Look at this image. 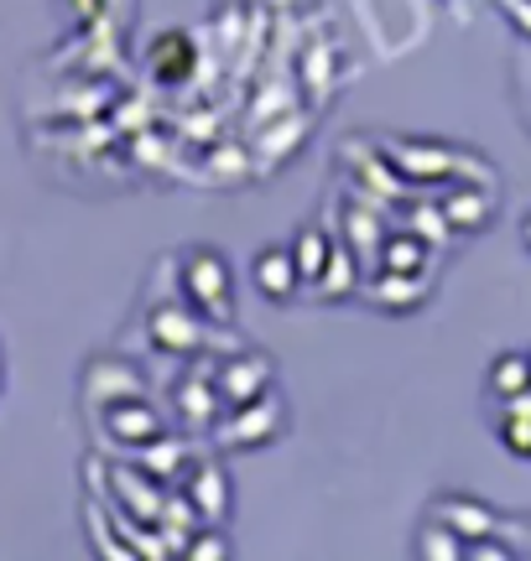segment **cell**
<instances>
[{
	"mask_svg": "<svg viewBox=\"0 0 531 561\" xmlns=\"http://www.w3.org/2000/svg\"><path fill=\"white\" fill-rule=\"evenodd\" d=\"M464 546L470 541H464L449 520L428 515V520L417 525V536H411V557H422V561H464Z\"/></svg>",
	"mask_w": 531,
	"mask_h": 561,
	"instance_id": "obj_12",
	"label": "cell"
},
{
	"mask_svg": "<svg viewBox=\"0 0 531 561\" xmlns=\"http://www.w3.org/2000/svg\"><path fill=\"white\" fill-rule=\"evenodd\" d=\"M432 515L449 520L464 541H490L495 530H500V515H495L490 504L470 500V494H438V500H432Z\"/></svg>",
	"mask_w": 531,
	"mask_h": 561,
	"instance_id": "obj_10",
	"label": "cell"
},
{
	"mask_svg": "<svg viewBox=\"0 0 531 561\" xmlns=\"http://www.w3.org/2000/svg\"><path fill=\"white\" fill-rule=\"evenodd\" d=\"M521 546H527V551H531V520H527V541H521Z\"/></svg>",
	"mask_w": 531,
	"mask_h": 561,
	"instance_id": "obj_19",
	"label": "cell"
},
{
	"mask_svg": "<svg viewBox=\"0 0 531 561\" xmlns=\"http://www.w3.org/2000/svg\"><path fill=\"white\" fill-rule=\"evenodd\" d=\"M188 504L204 525H225L229 515V473L219 462H188Z\"/></svg>",
	"mask_w": 531,
	"mask_h": 561,
	"instance_id": "obj_8",
	"label": "cell"
},
{
	"mask_svg": "<svg viewBox=\"0 0 531 561\" xmlns=\"http://www.w3.org/2000/svg\"><path fill=\"white\" fill-rule=\"evenodd\" d=\"M292 255H297V271H303V286H324V280H328V261H334L339 250H334V240H328L318 224H307L303 234L292 240Z\"/></svg>",
	"mask_w": 531,
	"mask_h": 561,
	"instance_id": "obj_13",
	"label": "cell"
},
{
	"mask_svg": "<svg viewBox=\"0 0 531 561\" xmlns=\"http://www.w3.org/2000/svg\"><path fill=\"white\" fill-rule=\"evenodd\" d=\"M136 396H146L142 385V369L125 359H94L89 364V380H83V405L100 416V411H110V405L121 401H136Z\"/></svg>",
	"mask_w": 531,
	"mask_h": 561,
	"instance_id": "obj_4",
	"label": "cell"
},
{
	"mask_svg": "<svg viewBox=\"0 0 531 561\" xmlns=\"http://www.w3.org/2000/svg\"><path fill=\"white\" fill-rule=\"evenodd\" d=\"M250 280H256V291L266 301H286L297 286H303V271H297V255H292V244H266L256 265H250Z\"/></svg>",
	"mask_w": 531,
	"mask_h": 561,
	"instance_id": "obj_9",
	"label": "cell"
},
{
	"mask_svg": "<svg viewBox=\"0 0 531 561\" xmlns=\"http://www.w3.org/2000/svg\"><path fill=\"white\" fill-rule=\"evenodd\" d=\"M271 380H276V364L261 348H229V359H219V396L229 411L271 396Z\"/></svg>",
	"mask_w": 531,
	"mask_h": 561,
	"instance_id": "obj_3",
	"label": "cell"
},
{
	"mask_svg": "<svg viewBox=\"0 0 531 561\" xmlns=\"http://www.w3.org/2000/svg\"><path fill=\"white\" fill-rule=\"evenodd\" d=\"M178 280H183V297L204 312L208 322H235V280H229V265L219 250H188L183 265H178Z\"/></svg>",
	"mask_w": 531,
	"mask_h": 561,
	"instance_id": "obj_1",
	"label": "cell"
},
{
	"mask_svg": "<svg viewBox=\"0 0 531 561\" xmlns=\"http://www.w3.org/2000/svg\"><path fill=\"white\" fill-rule=\"evenodd\" d=\"M286 411L276 396H261V401H250V405H235L229 416L214 421V437H219V447H266V442H276L282 437V426H286Z\"/></svg>",
	"mask_w": 531,
	"mask_h": 561,
	"instance_id": "obj_2",
	"label": "cell"
},
{
	"mask_svg": "<svg viewBox=\"0 0 531 561\" xmlns=\"http://www.w3.org/2000/svg\"><path fill=\"white\" fill-rule=\"evenodd\" d=\"M100 426L110 432V437L121 442L125 453H142V447H151L157 437H167V421L157 416V405L146 401V396H136V401H121L110 405V411H100Z\"/></svg>",
	"mask_w": 531,
	"mask_h": 561,
	"instance_id": "obj_5",
	"label": "cell"
},
{
	"mask_svg": "<svg viewBox=\"0 0 531 561\" xmlns=\"http://www.w3.org/2000/svg\"><path fill=\"white\" fill-rule=\"evenodd\" d=\"M485 390H490V401H511V396L531 390V354H500L485 375Z\"/></svg>",
	"mask_w": 531,
	"mask_h": 561,
	"instance_id": "obj_14",
	"label": "cell"
},
{
	"mask_svg": "<svg viewBox=\"0 0 531 561\" xmlns=\"http://www.w3.org/2000/svg\"><path fill=\"white\" fill-rule=\"evenodd\" d=\"M188 557H193V561H204V557H229V551H225V541H219V536H193V546H188Z\"/></svg>",
	"mask_w": 531,
	"mask_h": 561,
	"instance_id": "obj_17",
	"label": "cell"
},
{
	"mask_svg": "<svg viewBox=\"0 0 531 561\" xmlns=\"http://www.w3.org/2000/svg\"><path fill=\"white\" fill-rule=\"evenodd\" d=\"M521 240H527V244H531V214H527V224H521Z\"/></svg>",
	"mask_w": 531,
	"mask_h": 561,
	"instance_id": "obj_18",
	"label": "cell"
},
{
	"mask_svg": "<svg viewBox=\"0 0 531 561\" xmlns=\"http://www.w3.org/2000/svg\"><path fill=\"white\" fill-rule=\"evenodd\" d=\"M193 62H199V47L188 32H167V37L151 42V73L162 83H178L193 73Z\"/></svg>",
	"mask_w": 531,
	"mask_h": 561,
	"instance_id": "obj_11",
	"label": "cell"
},
{
	"mask_svg": "<svg viewBox=\"0 0 531 561\" xmlns=\"http://www.w3.org/2000/svg\"><path fill=\"white\" fill-rule=\"evenodd\" d=\"M204 339H208V318L193 301H167V307L151 312V343L167 348V354H193Z\"/></svg>",
	"mask_w": 531,
	"mask_h": 561,
	"instance_id": "obj_6",
	"label": "cell"
},
{
	"mask_svg": "<svg viewBox=\"0 0 531 561\" xmlns=\"http://www.w3.org/2000/svg\"><path fill=\"white\" fill-rule=\"evenodd\" d=\"M485 214H490V193H485V187H453L449 198H443L449 229H479Z\"/></svg>",
	"mask_w": 531,
	"mask_h": 561,
	"instance_id": "obj_15",
	"label": "cell"
},
{
	"mask_svg": "<svg viewBox=\"0 0 531 561\" xmlns=\"http://www.w3.org/2000/svg\"><path fill=\"white\" fill-rule=\"evenodd\" d=\"M225 411L229 405L219 396V364H199L193 375H183V385H178V416L188 426H214Z\"/></svg>",
	"mask_w": 531,
	"mask_h": 561,
	"instance_id": "obj_7",
	"label": "cell"
},
{
	"mask_svg": "<svg viewBox=\"0 0 531 561\" xmlns=\"http://www.w3.org/2000/svg\"><path fill=\"white\" fill-rule=\"evenodd\" d=\"M381 255H386V271H396V276H411V271H422V265H428V244L411 240V234H391Z\"/></svg>",
	"mask_w": 531,
	"mask_h": 561,
	"instance_id": "obj_16",
	"label": "cell"
}]
</instances>
